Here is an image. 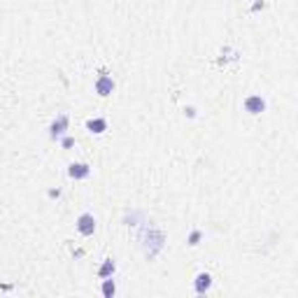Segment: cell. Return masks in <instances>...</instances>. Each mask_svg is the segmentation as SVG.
I'll return each instance as SVG.
<instances>
[{"instance_id":"obj_10","label":"cell","mask_w":298,"mask_h":298,"mask_svg":"<svg viewBox=\"0 0 298 298\" xmlns=\"http://www.w3.org/2000/svg\"><path fill=\"white\" fill-rule=\"evenodd\" d=\"M200 238H203V233H200V231H193L191 236H189V245L191 247H196L200 242Z\"/></svg>"},{"instance_id":"obj_11","label":"cell","mask_w":298,"mask_h":298,"mask_svg":"<svg viewBox=\"0 0 298 298\" xmlns=\"http://www.w3.org/2000/svg\"><path fill=\"white\" fill-rule=\"evenodd\" d=\"M72 145H75V138H70V135H63V138H61V147H63V149H70Z\"/></svg>"},{"instance_id":"obj_2","label":"cell","mask_w":298,"mask_h":298,"mask_svg":"<svg viewBox=\"0 0 298 298\" xmlns=\"http://www.w3.org/2000/svg\"><path fill=\"white\" fill-rule=\"evenodd\" d=\"M112 91H115V79H112V77H107V75H100L98 82H96V93L103 96V98H107Z\"/></svg>"},{"instance_id":"obj_8","label":"cell","mask_w":298,"mask_h":298,"mask_svg":"<svg viewBox=\"0 0 298 298\" xmlns=\"http://www.w3.org/2000/svg\"><path fill=\"white\" fill-rule=\"evenodd\" d=\"M115 270H117L115 261H112V259H105V261H103V266L98 268V277H100V280H105V277H112V275H115Z\"/></svg>"},{"instance_id":"obj_3","label":"cell","mask_w":298,"mask_h":298,"mask_svg":"<svg viewBox=\"0 0 298 298\" xmlns=\"http://www.w3.org/2000/svg\"><path fill=\"white\" fill-rule=\"evenodd\" d=\"M65 130H68V117L61 115L56 117V121L52 123V128H49V135H52V140H59L65 135Z\"/></svg>"},{"instance_id":"obj_6","label":"cell","mask_w":298,"mask_h":298,"mask_svg":"<svg viewBox=\"0 0 298 298\" xmlns=\"http://www.w3.org/2000/svg\"><path fill=\"white\" fill-rule=\"evenodd\" d=\"M193 287H196V294H205V291L212 287V275H210V273H198Z\"/></svg>"},{"instance_id":"obj_1","label":"cell","mask_w":298,"mask_h":298,"mask_svg":"<svg viewBox=\"0 0 298 298\" xmlns=\"http://www.w3.org/2000/svg\"><path fill=\"white\" fill-rule=\"evenodd\" d=\"M77 231L82 233V236H93L96 233V219H93V214L84 212L77 217Z\"/></svg>"},{"instance_id":"obj_7","label":"cell","mask_w":298,"mask_h":298,"mask_svg":"<svg viewBox=\"0 0 298 298\" xmlns=\"http://www.w3.org/2000/svg\"><path fill=\"white\" fill-rule=\"evenodd\" d=\"M86 130L93 133V135H100V133L107 130V121L105 119H89V121H86Z\"/></svg>"},{"instance_id":"obj_9","label":"cell","mask_w":298,"mask_h":298,"mask_svg":"<svg viewBox=\"0 0 298 298\" xmlns=\"http://www.w3.org/2000/svg\"><path fill=\"white\" fill-rule=\"evenodd\" d=\"M103 296L105 298H112L117 294V284H115V280H112V277H105V280H103Z\"/></svg>"},{"instance_id":"obj_12","label":"cell","mask_w":298,"mask_h":298,"mask_svg":"<svg viewBox=\"0 0 298 298\" xmlns=\"http://www.w3.org/2000/svg\"><path fill=\"white\" fill-rule=\"evenodd\" d=\"M49 196H52V198H59V196H61V191H59V189H52V191H49Z\"/></svg>"},{"instance_id":"obj_5","label":"cell","mask_w":298,"mask_h":298,"mask_svg":"<svg viewBox=\"0 0 298 298\" xmlns=\"http://www.w3.org/2000/svg\"><path fill=\"white\" fill-rule=\"evenodd\" d=\"M68 175H70V179H86V177L91 175V168H89L86 163H70Z\"/></svg>"},{"instance_id":"obj_4","label":"cell","mask_w":298,"mask_h":298,"mask_svg":"<svg viewBox=\"0 0 298 298\" xmlns=\"http://www.w3.org/2000/svg\"><path fill=\"white\" fill-rule=\"evenodd\" d=\"M245 110L249 115H261V112H266V100L261 96H249L245 98Z\"/></svg>"}]
</instances>
